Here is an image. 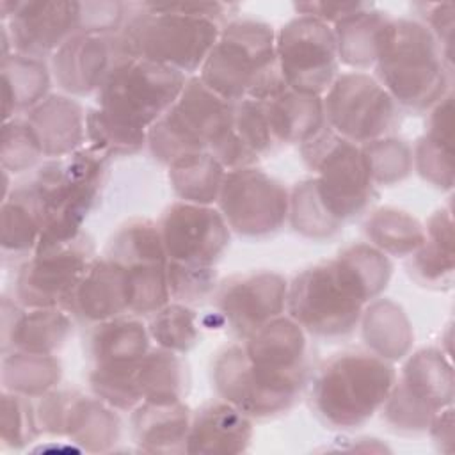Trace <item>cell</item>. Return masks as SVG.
<instances>
[{
    "instance_id": "cell-1",
    "label": "cell",
    "mask_w": 455,
    "mask_h": 455,
    "mask_svg": "<svg viewBox=\"0 0 455 455\" xmlns=\"http://www.w3.org/2000/svg\"><path fill=\"white\" fill-rule=\"evenodd\" d=\"M306 331L290 316H277L226 347L213 363V386L222 400L243 414L268 418L288 411L306 382Z\"/></svg>"
},
{
    "instance_id": "cell-2",
    "label": "cell",
    "mask_w": 455,
    "mask_h": 455,
    "mask_svg": "<svg viewBox=\"0 0 455 455\" xmlns=\"http://www.w3.org/2000/svg\"><path fill=\"white\" fill-rule=\"evenodd\" d=\"M391 274L387 254L371 243L350 245L295 275L288 284V316L306 334L345 336L359 325L364 307L387 286Z\"/></svg>"
},
{
    "instance_id": "cell-3",
    "label": "cell",
    "mask_w": 455,
    "mask_h": 455,
    "mask_svg": "<svg viewBox=\"0 0 455 455\" xmlns=\"http://www.w3.org/2000/svg\"><path fill=\"white\" fill-rule=\"evenodd\" d=\"M188 76L144 59L123 57L96 92L85 114L89 148L103 156H124L148 144L149 128L174 105Z\"/></svg>"
},
{
    "instance_id": "cell-4",
    "label": "cell",
    "mask_w": 455,
    "mask_h": 455,
    "mask_svg": "<svg viewBox=\"0 0 455 455\" xmlns=\"http://www.w3.org/2000/svg\"><path fill=\"white\" fill-rule=\"evenodd\" d=\"M228 12L222 2L140 4L116 34L119 52L188 76L201 69Z\"/></svg>"
},
{
    "instance_id": "cell-5",
    "label": "cell",
    "mask_w": 455,
    "mask_h": 455,
    "mask_svg": "<svg viewBox=\"0 0 455 455\" xmlns=\"http://www.w3.org/2000/svg\"><path fill=\"white\" fill-rule=\"evenodd\" d=\"M199 80L229 103L263 101L284 91L274 28L258 20L226 23L199 69Z\"/></svg>"
},
{
    "instance_id": "cell-6",
    "label": "cell",
    "mask_w": 455,
    "mask_h": 455,
    "mask_svg": "<svg viewBox=\"0 0 455 455\" xmlns=\"http://www.w3.org/2000/svg\"><path fill=\"white\" fill-rule=\"evenodd\" d=\"M375 71L395 103L412 110L432 108L451 92V66L427 25L416 20H387Z\"/></svg>"
},
{
    "instance_id": "cell-7",
    "label": "cell",
    "mask_w": 455,
    "mask_h": 455,
    "mask_svg": "<svg viewBox=\"0 0 455 455\" xmlns=\"http://www.w3.org/2000/svg\"><path fill=\"white\" fill-rule=\"evenodd\" d=\"M107 176V156L82 148L68 156L46 160L28 183L43 213V233L36 251L66 243L82 235ZM34 251V252H36Z\"/></svg>"
},
{
    "instance_id": "cell-8",
    "label": "cell",
    "mask_w": 455,
    "mask_h": 455,
    "mask_svg": "<svg viewBox=\"0 0 455 455\" xmlns=\"http://www.w3.org/2000/svg\"><path fill=\"white\" fill-rule=\"evenodd\" d=\"M396 371L371 352H343L329 359L313 384V405L332 428H355L382 409Z\"/></svg>"
},
{
    "instance_id": "cell-9",
    "label": "cell",
    "mask_w": 455,
    "mask_h": 455,
    "mask_svg": "<svg viewBox=\"0 0 455 455\" xmlns=\"http://www.w3.org/2000/svg\"><path fill=\"white\" fill-rule=\"evenodd\" d=\"M233 128V103L188 76L174 105L149 128L148 146L165 165L180 158L213 153Z\"/></svg>"
},
{
    "instance_id": "cell-10",
    "label": "cell",
    "mask_w": 455,
    "mask_h": 455,
    "mask_svg": "<svg viewBox=\"0 0 455 455\" xmlns=\"http://www.w3.org/2000/svg\"><path fill=\"white\" fill-rule=\"evenodd\" d=\"M300 151L316 172L313 183L320 201L336 220L343 224L370 204L375 185L361 146L323 128Z\"/></svg>"
},
{
    "instance_id": "cell-11",
    "label": "cell",
    "mask_w": 455,
    "mask_h": 455,
    "mask_svg": "<svg viewBox=\"0 0 455 455\" xmlns=\"http://www.w3.org/2000/svg\"><path fill=\"white\" fill-rule=\"evenodd\" d=\"M453 402V371L437 348L412 354L382 405L386 421L396 430H428L432 418Z\"/></svg>"
},
{
    "instance_id": "cell-12",
    "label": "cell",
    "mask_w": 455,
    "mask_h": 455,
    "mask_svg": "<svg viewBox=\"0 0 455 455\" xmlns=\"http://www.w3.org/2000/svg\"><path fill=\"white\" fill-rule=\"evenodd\" d=\"M275 55L288 89L323 96L338 76V46L332 27L297 14L275 32Z\"/></svg>"
},
{
    "instance_id": "cell-13",
    "label": "cell",
    "mask_w": 455,
    "mask_h": 455,
    "mask_svg": "<svg viewBox=\"0 0 455 455\" xmlns=\"http://www.w3.org/2000/svg\"><path fill=\"white\" fill-rule=\"evenodd\" d=\"M322 103L329 128L357 146L384 137L398 119L389 92L377 78L361 71L338 75Z\"/></svg>"
},
{
    "instance_id": "cell-14",
    "label": "cell",
    "mask_w": 455,
    "mask_h": 455,
    "mask_svg": "<svg viewBox=\"0 0 455 455\" xmlns=\"http://www.w3.org/2000/svg\"><path fill=\"white\" fill-rule=\"evenodd\" d=\"M217 206L229 229L242 236L259 238L275 233L284 224L290 194L275 178L251 165L226 171Z\"/></svg>"
},
{
    "instance_id": "cell-15",
    "label": "cell",
    "mask_w": 455,
    "mask_h": 455,
    "mask_svg": "<svg viewBox=\"0 0 455 455\" xmlns=\"http://www.w3.org/2000/svg\"><path fill=\"white\" fill-rule=\"evenodd\" d=\"M94 247L87 235L32 252L16 277V299L25 307H62L92 263Z\"/></svg>"
},
{
    "instance_id": "cell-16",
    "label": "cell",
    "mask_w": 455,
    "mask_h": 455,
    "mask_svg": "<svg viewBox=\"0 0 455 455\" xmlns=\"http://www.w3.org/2000/svg\"><path fill=\"white\" fill-rule=\"evenodd\" d=\"M169 263L213 268L229 245V226L219 208L178 201L158 222Z\"/></svg>"
},
{
    "instance_id": "cell-17",
    "label": "cell",
    "mask_w": 455,
    "mask_h": 455,
    "mask_svg": "<svg viewBox=\"0 0 455 455\" xmlns=\"http://www.w3.org/2000/svg\"><path fill=\"white\" fill-rule=\"evenodd\" d=\"M0 11L12 52L41 60L52 57L80 30V2L4 0Z\"/></svg>"
},
{
    "instance_id": "cell-18",
    "label": "cell",
    "mask_w": 455,
    "mask_h": 455,
    "mask_svg": "<svg viewBox=\"0 0 455 455\" xmlns=\"http://www.w3.org/2000/svg\"><path fill=\"white\" fill-rule=\"evenodd\" d=\"M288 283L275 272L233 277L217 295V309L233 332L247 338L286 309Z\"/></svg>"
},
{
    "instance_id": "cell-19",
    "label": "cell",
    "mask_w": 455,
    "mask_h": 455,
    "mask_svg": "<svg viewBox=\"0 0 455 455\" xmlns=\"http://www.w3.org/2000/svg\"><path fill=\"white\" fill-rule=\"evenodd\" d=\"M50 59L57 85L69 94L84 96L100 91L107 75L123 55L117 36L78 32Z\"/></svg>"
},
{
    "instance_id": "cell-20",
    "label": "cell",
    "mask_w": 455,
    "mask_h": 455,
    "mask_svg": "<svg viewBox=\"0 0 455 455\" xmlns=\"http://www.w3.org/2000/svg\"><path fill=\"white\" fill-rule=\"evenodd\" d=\"M68 311L92 323L130 313V284L124 267L108 256L94 258L76 286Z\"/></svg>"
},
{
    "instance_id": "cell-21",
    "label": "cell",
    "mask_w": 455,
    "mask_h": 455,
    "mask_svg": "<svg viewBox=\"0 0 455 455\" xmlns=\"http://www.w3.org/2000/svg\"><path fill=\"white\" fill-rule=\"evenodd\" d=\"M180 355L158 347L124 366V382L137 407L144 402L183 400L188 371Z\"/></svg>"
},
{
    "instance_id": "cell-22",
    "label": "cell",
    "mask_w": 455,
    "mask_h": 455,
    "mask_svg": "<svg viewBox=\"0 0 455 455\" xmlns=\"http://www.w3.org/2000/svg\"><path fill=\"white\" fill-rule=\"evenodd\" d=\"M71 327V318L62 307H27V311H20L12 306V315H9L4 304V354L21 350L53 355L69 338Z\"/></svg>"
},
{
    "instance_id": "cell-23",
    "label": "cell",
    "mask_w": 455,
    "mask_h": 455,
    "mask_svg": "<svg viewBox=\"0 0 455 455\" xmlns=\"http://www.w3.org/2000/svg\"><path fill=\"white\" fill-rule=\"evenodd\" d=\"M252 439V421L226 400L212 402L192 414L188 453H240Z\"/></svg>"
},
{
    "instance_id": "cell-24",
    "label": "cell",
    "mask_w": 455,
    "mask_h": 455,
    "mask_svg": "<svg viewBox=\"0 0 455 455\" xmlns=\"http://www.w3.org/2000/svg\"><path fill=\"white\" fill-rule=\"evenodd\" d=\"M25 121L34 130L44 156L60 158L82 149L85 114L75 100L62 94H48L28 110Z\"/></svg>"
},
{
    "instance_id": "cell-25",
    "label": "cell",
    "mask_w": 455,
    "mask_h": 455,
    "mask_svg": "<svg viewBox=\"0 0 455 455\" xmlns=\"http://www.w3.org/2000/svg\"><path fill=\"white\" fill-rule=\"evenodd\" d=\"M192 414L183 400L144 402L133 409L135 443L144 451H187Z\"/></svg>"
},
{
    "instance_id": "cell-26",
    "label": "cell",
    "mask_w": 455,
    "mask_h": 455,
    "mask_svg": "<svg viewBox=\"0 0 455 455\" xmlns=\"http://www.w3.org/2000/svg\"><path fill=\"white\" fill-rule=\"evenodd\" d=\"M267 121L275 144H306L323 130L325 116L322 96L300 94L284 89L263 100Z\"/></svg>"
},
{
    "instance_id": "cell-27",
    "label": "cell",
    "mask_w": 455,
    "mask_h": 455,
    "mask_svg": "<svg viewBox=\"0 0 455 455\" xmlns=\"http://www.w3.org/2000/svg\"><path fill=\"white\" fill-rule=\"evenodd\" d=\"M108 403L98 396L73 393L64 418L62 435L89 451H105L119 437V418Z\"/></svg>"
},
{
    "instance_id": "cell-28",
    "label": "cell",
    "mask_w": 455,
    "mask_h": 455,
    "mask_svg": "<svg viewBox=\"0 0 455 455\" xmlns=\"http://www.w3.org/2000/svg\"><path fill=\"white\" fill-rule=\"evenodd\" d=\"M363 338L371 354L393 363L405 357L412 345V327L393 300H371L361 316Z\"/></svg>"
},
{
    "instance_id": "cell-29",
    "label": "cell",
    "mask_w": 455,
    "mask_h": 455,
    "mask_svg": "<svg viewBox=\"0 0 455 455\" xmlns=\"http://www.w3.org/2000/svg\"><path fill=\"white\" fill-rule=\"evenodd\" d=\"M453 219L450 208L434 212L425 224L423 243L412 252V274L423 284H450L453 275Z\"/></svg>"
},
{
    "instance_id": "cell-30",
    "label": "cell",
    "mask_w": 455,
    "mask_h": 455,
    "mask_svg": "<svg viewBox=\"0 0 455 455\" xmlns=\"http://www.w3.org/2000/svg\"><path fill=\"white\" fill-rule=\"evenodd\" d=\"M387 20L389 16L386 12L366 4L363 9L332 25L339 62L352 68L375 64L380 36Z\"/></svg>"
},
{
    "instance_id": "cell-31",
    "label": "cell",
    "mask_w": 455,
    "mask_h": 455,
    "mask_svg": "<svg viewBox=\"0 0 455 455\" xmlns=\"http://www.w3.org/2000/svg\"><path fill=\"white\" fill-rule=\"evenodd\" d=\"M4 119L11 121L20 110H32L48 94L50 73L41 59L12 52L2 59Z\"/></svg>"
},
{
    "instance_id": "cell-32",
    "label": "cell",
    "mask_w": 455,
    "mask_h": 455,
    "mask_svg": "<svg viewBox=\"0 0 455 455\" xmlns=\"http://www.w3.org/2000/svg\"><path fill=\"white\" fill-rule=\"evenodd\" d=\"M149 331L135 318L117 316L100 322L91 336L94 366L137 361L149 350Z\"/></svg>"
},
{
    "instance_id": "cell-33",
    "label": "cell",
    "mask_w": 455,
    "mask_h": 455,
    "mask_svg": "<svg viewBox=\"0 0 455 455\" xmlns=\"http://www.w3.org/2000/svg\"><path fill=\"white\" fill-rule=\"evenodd\" d=\"M43 213L30 185L14 188L2 203V249L5 252H34L43 233Z\"/></svg>"
},
{
    "instance_id": "cell-34",
    "label": "cell",
    "mask_w": 455,
    "mask_h": 455,
    "mask_svg": "<svg viewBox=\"0 0 455 455\" xmlns=\"http://www.w3.org/2000/svg\"><path fill=\"white\" fill-rule=\"evenodd\" d=\"M60 363L55 355L12 350L4 355V389L28 398L44 396L60 380Z\"/></svg>"
},
{
    "instance_id": "cell-35",
    "label": "cell",
    "mask_w": 455,
    "mask_h": 455,
    "mask_svg": "<svg viewBox=\"0 0 455 455\" xmlns=\"http://www.w3.org/2000/svg\"><path fill=\"white\" fill-rule=\"evenodd\" d=\"M224 176L226 169L210 153L190 155L169 165V180L176 196L194 204L217 203Z\"/></svg>"
},
{
    "instance_id": "cell-36",
    "label": "cell",
    "mask_w": 455,
    "mask_h": 455,
    "mask_svg": "<svg viewBox=\"0 0 455 455\" xmlns=\"http://www.w3.org/2000/svg\"><path fill=\"white\" fill-rule=\"evenodd\" d=\"M366 235L371 245L384 254L409 256L423 243L425 226L407 212L380 208L368 217Z\"/></svg>"
},
{
    "instance_id": "cell-37",
    "label": "cell",
    "mask_w": 455,
    "mask_h": 455,
    "mask_svg": "<svg viewBox=\"0 0 455 455\" xmlns=\"http://www.w3.org/2000/svg\"><path fill=\"white\" fill-rule=\"evenodd\" d=\"M148 331L156 347L176 354L188 352L199 338L196 313L181 302H169L151 315Z\"/></svg>"
},
{
    "instance_id": "cell-38",
    "label": "cell",
    "mask_w": 455,
    "mask_h": 455,
    "mask_svg": "<svg viewBox=\"0 0 455 455\" xmlns=\"http://www.w3.org/2000/svg\"><path fill=\"white\" fill-rule=\"evenodd\" d=\"M290 222L293 229L307 238L323 240L338 233L341 222L336 220L320 201L313 178L299 183L290 196Z\"/></svg>"
},
{
    "instance_id": "cell-39",
    "label": "cell",
    "mask_w": 455,
    "mask_h": 455,
    "mask_svg": "<svg viewBox=\"0 0 455 455\" xmlns=\"http://www.w3.org/2000/svg\"><path fill=\"white\" fill-rule=\"evenodd\" d=\"M373 185H393L412 171V149L400 139L380 137L361 146Z\"/></svg>"
},
{
    "instance_id": "cell-40",
    "label": "cell",
    "mask_w": 455,
    "mask_h": 455,
    "mask_svg": "<svg viewBox=\"0 0 455 455\" xmlns=\"http://www.w3.org/2000/svg\"><path fill=\"white\" fill-rule=\"evenodd\" d=\"M233 133L256 162L275 146L259 100L233 103Z\"/></svg>"
},
{
    "instance_id": "cell-41",
    "label": "cell",
    "mask_w": 455,
    "mask_h": 455,
    "mask_svg": "<svg viewBox=\"0 0 455 455\" xmlns=\"http://www.w3.org/2000/svg\"><path fill=\"white\" fill-rule=\"evenodd\" d=\"M43 155L41 144L27 121L11 119L2 132V165L7 172L30 169Z\"/></svg>"
},
{
    "instance_id": "cell-42",
    "label": "cell",
    "mask_w": 455,
    "mask_h": 455,
    "mask_svg": "<svg viewBox=\"0 0 455 455\" xmlns=\"http://www.w3.org/2000/svg\"><path fill=\"white\" fill-rule=\"evenodd\" d=\"M37 412H34L28 396L5 391L2 393V439L12 448L30 443L39 432Z\"/></svg>"
},
{
    "instance_id": "cell-43",
    "label": "cell",
    "mask_w": 455,
    "mask_h": 455,
    "mask_svg": "<svg viewBox=\"0 0 455 455\" xmlns=\"http://www.w3.org/2000/svg\"><path fill=\"white\" fill-rule=\"evenodd\" d=\"M451 148L437 144L425 135L418 140L412 151V164L418 174L430 185L451 190L453 187V158Z\"/></svg>"
},
{
    "instance_id": "cell-44",
    "label": "cell",
    "mask_w": 455,
    "mask_h": 455,
    "mask_svg": "<svg viewBox=\"0 0 455 455\" xmlns=\"http://www.w3.org/2000/svg\"><path fill=\"white\" fill-rule=\"evenodd\" d=\"M167 283L171 299L181 304L206 299L217 284V270L192 268L167 261Z\"/></svg>"
},
{
    "instance_id": "cell-45",
    "label": "cell",
    "mask_w": 455,
    "mask_h": 455,
    "mask_svg": "<svg viewBox=\"0 0 455 455\" xmlns=\"http://www.w3.org/2000/svg\"><path fill=\"white\" fill-rule=\"evenodd\" d=\"M126 5L121 2H80V30L84 34L114 36L123 28Z\"/></svg>"
},
{
    "instance_id": "cell-46",
    "label": "cell",
    "mask_w": 455,
    "mask_h": 455,
    "mask_svg": "<svg viewBox=\"0 0 455 455\" xmlns=\"http://www.w3.org/2000/svg\"><path fill=\"white\" fill-rule=\"evenodd\" d=\"M453 4H430L427 5V28L435 37L446 62L451 66V48H453Z\"/></svg>"
},
{
    "instance_id": "cell-47",
    "label": "cell",
    "mask_w": 455,
    "mask_h": 455,
    "mask_svg": "<svg viewBox=\"0 0 455 455\" xmlns=\"http://www.w3.org/2000/svg\"><path fill=\"white\" fill-rule=\"evenodd\" d=\"M364 5L366 2H299L293 7L302 16H311L327 25H336Z\"/></svg>"
},
{
    "instance_id": "cell-48",
    "label": "cell",
    "mask_w": 455,
    "mask_h": 455,
    "mask_svg": "<svg viewBox=\"0 0 455 455\" xmlns=\"http://www.w3.org/2000/svg\"><path fill=\"white\" fill-rule=\"evenodd\" d=\"M453 409L444 407L441 409L430 421L428 430L434 437V441L441 446V444H448V451H451V441H453Z\"/></svg>"
}]
</instances>
